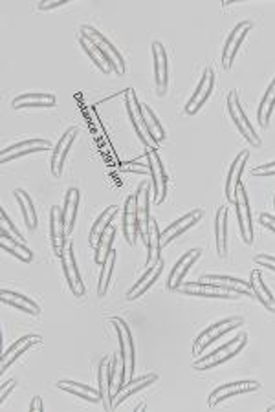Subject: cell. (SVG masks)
<instances>
[{
	"label": "cell",
	"instance_id": "1",
	"mask_svg": "<svg viewBox=\"0 0 275 412\" xmlns=\"http://www.w3.org/2000/svg\"><path fill=\"white\" fill-rule=\"evenodd\" d=\"M81 33L94 42L95 48L100 49L101 57H103V61L107 63V66H109L110 70H114V73L123 76V73L127 72V64H125V61H123L122 54L117 52L116 46H112V42H110L103 33L94 30L92 26H83Z\"/></svg>",
	"mask_w": 275,
	"mask_h": 412
},
{
	"label": "cell",
	"instance_id": "2",
	"mask_svg": "<svg viewBox=\"0 0 275 412\" xmlns=\"http://www.w3.org/2000/svg\"><path fill=\"white\" fill-rule=\"evenodd\" d=\"M246 343H248V334H239L235 339H231L230 343H226L218 350H215V352H211L208 355H204L199 361H194L193 368L194 370H209V368L218 367V365L226 363L228 359L235 358V355L239 354L240 350L246 346Z\"/></svg>",
	"mask_w": 275,
	"mask_h": 412
},
{
	"label": "cell",
	"instance_id": "3",
	"mask_svg": "<svg viewBox=\"0 0 275 412\" xmlns=\"http://www.w3.org/2000/svg\"><path fill=\"white\" fill-rule=\"evenodd\" d=\"M228 112H230L231 122L235 123V126L239 129L240 136H242L250 145L253 147H261V138L257 136L255 129L252 126V123L248 122V116L244 112L242 105L239 101V92L237 90H231L230 94H228Z\"/></svg>",
	"mask_w": 275,
	"mask_h": 412
},
{
	"label": "cell",
	"instance_id": "4",
	"mask_svg": "<svg viewBox=\"0 0 275 412\" xmlns=\"http://www.w3.org/2000/svg\"><path fill=\"white\" fill-rule=\"evenodd\" d=\"M110 323L114 324L117 331V339H119V350H122V361H123V374H125V383L127 377L131 379L132 372H134V341H132V334L129 324L119 317H112Z\"/></svg>",
	"mask_w": 275,
	"mask_h": 412
},
{
	"label": "cell",
	"instance_id": "5",
	"mask_svg": "<svg viewBox=\"0 0 275 412\" xmlns=\"http://www.w3.org/2000/svg\"><path fill=\"white\" fill-rule=\"evenodd\" d=\"M244 323L242 317H231V319H224V321H218V323H213L211 326L206 328V330L200 334L197 339H194L193 345V354L200 355L204 350L208 348L211 343H215L217 339H221L222 336H226L228 331H231L233 328L240 326Z\"/></svg>",
	"mask_w": 275,
	"mask_h": 412
},
{
	"label": "cell",
	"instance_id": "6",
	"mask_svg": "<svg viewBox=\"0 0 275 412\" xmlns=\"http://www.w3.org/2000/svg\"><path fill=\"white\" fill-rule=\"evenodd\" d=\"M233 204H235V209H237V218H239V228H240V237H242V242L246 244V246H252L253 244L252 211H250L248 193H246V187H244L242 182L237 185Z\"/></svg>",
	"mask_w": 275,
	"mask_h": 412
},
{
	"label": "cell",
	"instance_id": "7",
	"mask_svg": "<svg viewBox=\"0 0 275 412\" xmlns=\"http://www.w3.org/2000/svg\"><path fill=\"white\" fill-rule=\"evenodd\" d=\"M125 105H127V114H129V119H131L132 126H134L136 134L141 139L145 148L154 147L153 141L149 138V132H147V126H145L144 122V114H141V105L136 98L134 88H127L125 90Z\"/></svg>",
	"mask_w": 275,
	"mask_h": 412
},
{
	"label": "cell",
	"instance_id": "8",
	"mask_svg": "<svg viewBox=\"0 0 275 412\" xmlns=\"http://www.w3.org/2000/svg\"><path fill=\"white\" fill-rule=\"evenodd\" d=\"M145 154H147L149 175H151V178H153L154 204H162L163 200H165V194H167V175H165V169H163L162 158H160L158 153L154 151V147L147 148Z\"/></svg>",
	"mask_w": 275,
	"mask_h": 412
},
{
	"label": "cell",
	"instance_id": "9",
	"mask_svg": "<svg viewBox=\"0 0 275 412\" xmlns=\"http://www.w3.org/2000/svg\"><path fill=\"white\" fill-rule=\"evenodd\" d=\"M215 81H217V76L213 72V68H206L199 86L194 90V94L191 95V99L187 101V105H185V114H187V116H194V114L202 108V105L208 101L213 88H215Z\"/></svg>",
	"mask_w": 275,
	"mask_h": 412
},
{
	"label": "cell",
	"instance_id": "10",
	"mask_svg": "<svg viewBox=\"0 0 275 412\" xmlns=\"http://www.w3.org/2000/svg\"><path fill=\"white\" fill-rule=\"evenodd\" d=\"M61 264H63V271H64V278H66L68 288L72 291L76 297H83L86 293L85 290V283L81 281V275H79V269H77L76 264V257H74V246L64 247V251L61 253Z\"/></svg>",
	"mask_w": 275,
	"mask_h": 412
},
{
	"label": "cell",
	"instance_id": "11",
	"mask_svg": "<svg viewBox=\"0 0 275 412\" xmlns=\"http://www.w3.org/2000/svg\"><path fill=\"white\" fill-rule=\"evenodd\" d=\"M252 28H253V23H250V20H242V23H239L233 28V30H231L230 37H228V41H226V45H224V49H222V66H224L226 70H231V64H233L235 55H237L240 45H242V41L246 39V35H248V32L252 30Z\"/></svg>",
	"mask_w": 275,
	"mask_h": 412
},
{
	"label": "cell",
	"instance_id": "12",
	"mask_svg": "<svg viewBox=\"0 0 275 412\" xmlns=\"http://www.w3.org/2000/svg\"><path fill=\"white\" fill-rule=\"evenodd\" d=\"M261 389V383L259 381H235V383H226V385L218 387L211 392L208 399L209 407H217L221 401L231 398V396L246 394V392H253V390Z\"/></svg>",
	"mask_w": 275,
	"mask_h": 412
},
{
	"label": "cell",
	"instance_id": "13",
	"mask_svg": "<svg viewBox=\"0 0 275 412\" xmlns=\"http://www.w3.org/2000/svg\"><path fill=\"white\" fill-rule=\"evenodd\" d=\"M204 216V211L202 209H193L191 213H187L185 216H182L180 220H176V222H172L171 225H167L165 229H163L162 233H160V247H165L167 244L172 242L175 238H178L180 235H184L185 231L189 228H193L197 222H199L200 218Z\"/></svg>",
	"mask_w": 275,
	"mask_h": 412
},
{
	"label": "cell",
	"instance_id": "14",
	"mask_svg": "<svg viewBox=\"0 0 275 412\" xmlns=\"http://www.w3.org/2000/svg\"><path fill=\"white\" fill-rule=\"evenodd\" d=\"M153 57H154V81H156V94L165 95L169 86V61L167 52L162 42H153Z\"/></svg>",
	"mask_w": 275,
	"mask_h": 412
},
{
	"label": "cell",
	"instance_id": "15",
	"mask_svg": "<svg viewBox=\"0 0 275 412\" xmlns=\"http://www.w3.org/2000/svg\"><path fill=\"white\" fill-rule=\"evenodd\" d=\"M136 196H138V225H140V235L141 240H144V246H149V237H151V215H149V184L144 182L140 184L138 191H136Z\"/></svg>",
	"mask_w": 275,
	"mask_h": 412
},
{
	"label": "cell",
	"instance_id": "16",
	"mask_svg": "<svg viewBox=\"0 0 275 412\" xmlns=\"http://www.w3.org/2000/svg\"><path fill=\"white\" fill-rule=\"evenodd\" d=\"M50 237H52V247L57 257L64 251L66 244V225H64L63 207L54 206L50 209Z\"/></svg>",
	"mask_w": 275,
	"mask_h": 412
},
{
	"label": "cell",
	"instance_id": "17",
	"mask_svg": "<svg viewBox=\"0 0 275 412\" xmlns=\"http://www.w3.org/2000/svg\"><path fill=\"white\" fill-rule=\"evenodd\" d=\"M76 136H77V129L76 126H72V129H68L66 132H64L63 138L59 139V143L55 145L54 153H52V175H54L55 178H59L61 172H63L64 162H66V156H68V153H70V147H72Z\"/></svg>",
	"mask_w": 275,
	"mask_h": 412
},
{
	"label": "cell",
	"instance_id": "18",
	"mask_svg": "<svg viewBox=\"0 0 275 412\" xmlns=\"http://www.w3.org/2000/svg\"><path fill=\"white\" fill-rule=\"evenodd\" d=\"M123 233H125V240L129 244L136 242V237L140 233V225H138V196L131 194L125 200V213H123Z\"/></svg>",
	"mask_w": 275,
	"mask_h": 412
},
{
	"label": "cell",
	"instance_id": "19",
	"mask_svg": "<svg viewBox=\"0 0 275 412\" xmlns=\"http://www.w3.org/2000/svg\"><path fill=\"white\" fill-rule=\"evenodd\" d=\"M200 255H202V249L194 247V249L187 251V253H185V255L182 257L178 262H176V266L172 268L171 275H169V283H167V288H169V290L175 291L176 288L180 286L182 281H184V277L187 275V271L193 268L194 262L200 259Z\"/></svg>",
	"mask_w": 275,
	"mask_h": 412
},
{
	"label": "cell",
	"instance_id": "20",
	"mask_svg": "<svg viewBox=\"0 0 275 412\" xmlns=\"http://www.w3.org/2000/svg\"><path fill=\"white\" fill-rule=\"evenodd\" d=\"M50 147L52 143L50 141H46V139H28V141H23V143L2 148V163H9L11 160H17V158L24 156V154L39 153V151H46V148Z\"/></svg>",
	"mask_w": 275,
	"mask_h": 412
},
{
	"label": "cell",
	"instance_id": "21",
	"mask_svg": "<svg viewBox=\"0 0 275 412\" xmlns=\"http://www.w3.org/2000/svg\"><path fill=\"white\" fill-rule=\"evenodd\" d=\"M41 337L39 336H24V337H21V339H17L13 343V345L9 346L8 350H6L4 354H2V361H0V370L2 372H6L9 368V365L13 363L15 359H18L21 355L26 352L28 348H32V346H37V345H41Z\"/></svg>",
	"mask_w": 275,
	"mask_h": 412
},
{
	"label": "cell",
	"instance_id": "22",
	"mask_svg": "<svg viewBox=\"0 0 275 412\" xmlns=\"http://www.w3.org/2000/svg\"><path fill=\"white\" fill-rule=\"evenodd\" d=\"M162 271H163V260L158 259L154 264L149 266V269L141 275V278L134 284V288L127 293V300H134V299H138V297L144 295L145 291L149 290V288L158 281Z\"/></svg>",
	"mask_w": 275,
	"mask_h": 412
},
{
	"label": "cell",
	"instance_id": "23",
	"mask_svg": "<svg viewBox=\"0 0 275 412\" xmlns=\"http://www.w3.org/2000/svg\"><path fill=\"white\" fill-rule=\"evenodd\" d=\"M110 361H112V355H107V358L101 361L100 372H98V379H100V394L101 401L105 404L107 411H112V376H110Z\"/></svg>",
	"mask_w": 275,
	"mask_h": 412
},
{
	"label": "cell",
	"instance_id": "24",
	"mask_svg": "<svg viewBox=\"0 0 275 412\" xmlns=\"http://www.w3.org/2000/svg\"><path fill=\"white\" fill-rule=\"evenodd\" d=\"M250 153L248 151H242L239 156L235 158L233 163H231V169L228 172V179H226V198L230 202H235V191H237V185L240 184V176H242V170L246 162H248Z\"/></svg>",
	"mask_w": 275,
	"mask_h": 412
},
{
	"label": "cell",
	"instance_id": "25",
	"mask_svg": "<svg viewBox=\"0 0 275 412\" xmlns=\"http://www.w3.org/2000/svg\"><path fill=\"white\" fill-rule=\"evenodd\" d=\"M156 381H158V376H156V374H147V376L140 377V379L131 381V383H125L122 389L117 390V394L114 396L112 408H117L119 405L123 404V401H125V399H129L131 396H134L136 392H140L141 389H147V387L153 385V383H156Z\"/></svg>",
	"mask_w": 275,
	"mask_h": 412
},
{
	"label": "cell",
	"instance_id": "26",
	"mask_svg": "<svg viewBox=\"0 0 275 412\" xmlns=\"http://www.w3.org/2000/svg\"><path fill=\"white\" fill-rule=\"evenodd\" d=\"M0 244H2V249L15 255L18 260H23V262H32L33 260L32 249L24 242H21L18 238L11 237L8 229L0 228Z\"/></svg>",
	"mask_w": 275,
	"mask_h": 412
},
{
	"label": "cell",
	"instance_id": "27",
	"mask_svg": "<svg viewBox=\"0 0 275 412\" xmlns=\"http://www.w3.org/2000/svg\"><path fill=\"white\" fill-rule=\"evenodd\" d=\"M250 286H252L253 295L257 297V300L262 306L275 314V295H271V291L268 290L264 281H262V275L259 269H253L252 275H250Z\"/></svg>",
	"mask_w": 275,
	"mask_h": 412
},
{
	"label": "cell",
	"instance_id": "28",
	"mask_svg": "<svg viewBox=\"0 0 275 412\" xmlns=\"http://www.w3.org/2000/svg\"><path fill=\"white\" fill-rule=\"evenodd\" d=\"M0 299H2L4 305H9L15 310H21L24 314L41 315V308H39L32 299H28L26 295H21V293H15V291L9 290H2L0 291Z\"/></svg>",
	"mask_w": 275,
	"mask_h": 412
},
{
	"label": "cell",
	"instance_id": "29",
	"mask_svg": "<svg viewBox=\"0 0 275 412\" xmlns=\"http://www.w3.org/2000/svg\"><path fill=\"white\" fill-rule=\"evenodd\" d=\"M55 95L52 94H23L13 99V108H52L55 107Z\"/></svg>",
	"mask_w": 275,
	"mask_h": 412
},
{
	"label": "cell",
	"instance_id": "30",
	"mask_svg": "<svg viewBox=\"0 0 275 412\" xmlns=\"http://www.w3.org/2000/svg\"><path fill=\"white\" fill-rule=\"evenodd\" d=\"M215 242L218 257L228 255V207H221L215 218Z\"/></svg>",
	"mask_w": 275,
	"mask_h": 412
},
{
	"label": "cell",
	"instance_id": "31",
	"mask_svg": "<svg viewBox=\"0 0 275 412\" xmlns=\"http://www.w3.org/2000/svg\"><path fill=\"white\" fill-rule=\"evenodd\" d=\"M79 191L76 187H70L66 191V196H64V206H63V216H64V225H66V233H72L74 225H76V215H77V206H79Z\"/></svg>",
	"mask_w": 275,
	"mask_h": 412
},
{
	"label": "cell",
	"instance_id": "32",
	"mask_svg": "<svg viewBox=\"0 0 275 412\" xmlns=\"http://www.w3.org/2000/svg\"><path fill=\"white\" fill-rule=\"evenodd\" d=\"M117 215V207L116 206H109L107 209L101 213L100 216H98V220L94 222V225H92V231H90V244L95 247V244H98V240H100L101 237H103V233L107 231V229L112 225V220L114 216Z\"/></svg>",
	"mask_w": 275,
	"mask_h": 412
},
{
	"label": "cell",
	"instance_id": "33",
	"mask_svg": "<svg viewBox=\"0 0 275 412\" xmlns=\"http://www.w3.org/2000/svg\"><path fill=\"white\" fill-rule=\"evenodd\" d=\"M57 389L64 390V392H70V394H76L77 398H83L86 401H92V404H98L101 399L100 390H94L90 387L76 383V381H59Z\"/></svg>",
	"mask_w": 275,
	"mask_h": 412
},
{
	"label": "cell",
	"instance_id": "34",
	"mask_svg": "<svg viewBox=\"0 0 275 412\" xmlns=\"http://www.w3.org/2000/svg\"><path fill=\"white\" fill-rule=\"evenodd\" d=\"M274 108H275V77H274V81L270 83V86H268L267 94H264V98L261 99V105H259V108H257L259 125L264 126V129L270 125Z\"/></svg>",
	"mask_w": 275,
	"mask_h": 412
},
{
	"label": "cell",
	"instance_id": "35",
	"mask_svg": "<svg viewBox=\"0 0 275 412\" xmlns=\"http://www.w3.org/2000/svg\"><path fill=\"white\" fill-rule=\"evenodd\" d=\"M141 114H144V122L145 126H147V132H149L151 141H153V145L156 147V145L162 143L163 139H165V132H163L162 125H160V122L156 119L154 112L147 107V105H141Z\"/></svg>",
	"mask_w": 275,
	"mask_h": 412
},
{
	"label": "cell",
	"instance_id": "36",
	"mask_svg": "<svg viewBox=\"0 0 275 412\" xmlns=\"http://www.w3.org/2000/svg\"><path fill=\"white\" fill-rule=\"evenodd\" d=\"M200 281L204 283H221V284H228L230 288H233L239 295H253L252 286L246 281H240V278L235 277H228V275H204Z\"/></svg>",
	"mask_w": 275,
	"mask_h": 412
},
{
	"label": "cell",
	"instance_id": "37",
	"mask_svg": "<svg viewBox=\"0 0 275 412\" xmlns=\"http://www.w3.org/2000/svg\"><path fill=\"white\" fill-rule=\"evenodd\" d=\"M15 198H17V204L21 206V211H23V216L26 220V225L30 229H37V211L33 207L32 198L30 194L24 193L23 189H15Z\"/></svg>",
	"mask_w": 275,
	"mask_h": 412
},
{
	"label": "cell",
	"instance_id": "38",
	"mask_svg": "<svg viewBox=\"0 0 275 412\" xmlns=\"http://www.w3.org/2000/svg\"><path fill=\"white\" fill-rule=\"evenodd\" d=\"M77 41H79V46L83 48V52H85V54L92 59V63H94L95 66L100 68V70L105 73V76H110V72H112V70H110V68L107 66V63H105L103 57H101L100 49L95 48L94 42H92L86 35H83V33H79V39H77Z\"/></svg>",
	"mask_w": 275,
	"mask_h": 412
},
{
	"label": "cell",
	"instance_id": "39",
	"mask_svg": "<svg viewBox=\"0 0 275 412\" xmlns=\"http://www.w3.org/2000/svg\"><path fill=\"white\" fill-rule=\"evenodd\" d=\"M114 264H116V251L112 249L109 253V257L103 260V264H101L100 284H98V295L100 297L107 295V291H109V284H110V278H112Z\"/></svg>",
	"mask_w": 275,
	"mask_h": 412
},
{
	"label": "cell",
	"instance_id": "40",
	"mask_svg": "<svg viewBox=\"0 0 275 412\" xmlns=\"http://www.w3.org/2000/svg\"><path fill=\"white\" fill-rule=\"evenodd\" d=\"M114 237H116V228H114V225H110V228L103 233V237H101L100 240H98V244H95L94 260L98 262V264H103V260L107 259L110 251H112Z\"/></svg>",
	"mask_w": 275,
	"mask_h": 412
},
{
	"label": "cell",
	"instance_id": "41",
	"mask_svg": "<svg viewBox=\"0 0 275 412\" xmlns=\"http://www.w3.org/2000/svg\"><path fill=\"white\" fill-rule=\"evenodd\" d=\"M160 231H158V222L154 218H151V237H149V246H147V264L151 262H156L160 259Z\"/></svg>",
	"mask_w": 275,
	"mask_h": 412
},
{
	"label": "cell",
	"instance_id": "42",
	"mask_svg": "<svg viewBox=\"0 0 275 412\" xmlns=\"http://www.w3.org/2000/svg\"><path fill=\"white\" fill-rule=\"evenodd\" d=\"M182 295L191 297H209V299H237L239 293H231V291H209V290H175Z\"/></svg>",
	"mask_w": 275,
	"mask_h": 412
},
{
	"label": "cell",
	"instance_id": "43",
	"mask_svg": "<svg viewBox=\"0 0 275 412\" xmlns=\"http://www.w3.org/2000/svg\"><path fill=\"white\" fill-rule=\"evenodd\" d=\"M0 228H2V229H8L9 233L13 235L15 238H18L21 242H24V238L21 237V233H18V229L13 225V222H11V220L8 218V215H6V211L4 209H0Z\"/></svg>",
	"mask_w": 275,
	"mask_h": 412
},
{
	"label": "cell",
	"instance_id": "44",
	"mask_svg": "<svg viewBox=\"0 0 275 412\" xmlns=\"http://www.w3.org/2000/svg\"><path fill=\"white\" fill-rule=\"evenodd\" d=\"M253 176H261V178H270V176H275V162L271 163H262V165L255 167L252 170Z\"/></svg>",
	"mask_w": 275,
	"mask_h": 412
},
{
	"label": "cell",
	"instance_id": "45",
	"mask_svg": "<svg viewBox=\"0 0 275 412\" xmlns=\"http://www.w3.org/2000/svg\"><path fill=\"white\" fill-rule=\"evenodd\" d=\"M253 260H255V264L267 266L268 269H274V271H275V257H270V255H257Z\"/></svg>",
	"mask_w": 275,
	"mask_h": 412
},
{
	"label": "cell",
	"instance_id": "46",
	"mask_svg": "<svg viewBox=\"0 0 275 412\" xmlns=\"http://www.w3.org/2000/svg\"><path fill=\"white\" fill-rule=\"evenodd\" d=\"M15 385H17V381H15V379L6 381L4 385H2V390H0V404H4L9 392H11V390L15 389Z\"/></svg>",
	"mask_w": 275,
	"mask_h": 412
},
{
	"label": "cell",
	"instance_id": "47",
	"mask_svg": "<svg viewBox=\"0 0 275 412\" xmlns=\"http://www.w3.org/2000/svg\"><path fill=\"white\" fill-rule=\"evenodd\" d=\"M66 2H68V0H45V2H41V4H39V9H42V11H48V9H54V8H59V6H64Z\"/></svg>",
	"mask_w": 275,
	"mask_h": 412
},
{
	"label": "cell",
	"instance_id": "48",
	"mask_svg": "<svg viewBox=\"0 0 275 412\" xmlns=\"http://www.w3.org/2000/svg\"><path fill=\"white\" fill-rule=\"evenodd\" d=\"M261 222L264 225H267V228H270L271 231H274L275 233V218L271 215H261Z\"/></svg>",
	"mask_w": 275,
	"mask_h": 412
},
{
	"label": "cell",
	"instance_id": "49",
	"mask_svg": "<svg viewBox=\"0 0 275 412\" xmlns=\"http://www.w3.org/2000/svg\"><path fill=\"white\" fill-rule=\"evenodd\" d=\"M45 408V405H42V399H41V396H35L33 398V401H32V405H30V411H42Z\"/></svg>",
	"mask_w": 275,
	"mask_h": 412
},
{
	"label": "cell",
	"instance_id": "50",
	"mask_svg": "<svg viewBox=\"0 0 275 412\" xmlns=\"http://www.w3.org/2000/svg\"><path fill=\"white\" fill-rule=\"evenodd\" d=\"M274 206H275V200H274Z\"/></svg>",
	"mask_w": 275,
	"mask_h": 412
}]
</instances>
